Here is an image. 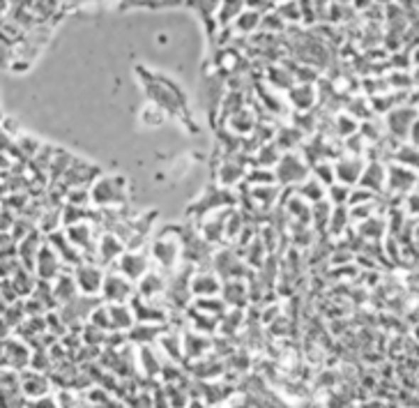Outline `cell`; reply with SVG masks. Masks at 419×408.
Segmentation results:
<instances>
[{"label": "cell", "mask_w": 419, "mask_h": 408, "mask_svg": "<svg viewBox=\"0 0 419 408\" xmlns=\"http://www.w3.org/2000/svg\"><path fill=\"white\" fill-rule=\"evenodd\" d=\"M99 274L90 270V268H81L79 270V286H83L85 291H94V289H99Z\"/></svg>", "instance_id": "6da1fadb"}]
</instances>
